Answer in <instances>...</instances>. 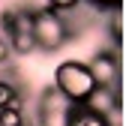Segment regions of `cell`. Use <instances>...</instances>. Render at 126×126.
Returning <instances> with one entry per match:
<instances>
[{"mask_svg": "<svg viewBox=\"0 0 126 126\" xmlns=\"http://www.w3.org/2000/svg\"><path fill=\"white\" fill-rule=\"evenodd\" d=\"M87 69L96 87H120V54L114 48H99L90 57Z\"/></svg>", "mask_w": 126, "mask_h": 126, "instance_id": "5", "label": "cell"}, {"mask_svg": "<svg viewBox=\"0 0 126 126\" xmlns=\"http://www.w3.org/2000/svg\"><path fill=\"white\" fill-rule=\"evenodd\" d=\"M78 3H81V0H45V6H48V9H54V12H63V15H66V12H72Z\"/></svg>", "mask_w": 126, "mask_h": 126, "instance_id": "11", "label": "cell"}, {"mask_svg": "<svg viewBox=\"0 0 126 126\" xmlns=\"http://www.w3.org/2000/svg\"><path fill=\"white\" fill-rule=\"evenodd\" d=\"M54 87H57L72 105H84V99L96 90L87 63H81V60H63L60 66L54 69Z\"/></svg>", "mask_w": 126, "mask_h": 126, "instance_id": "2", "label": "cell"}, {"mask_svg": "<svg viewBox=\"0 0 126 126\" xmlns=\"http://www.w3.org/2000/svg\"><path fill=\"white\" fill-rule=\"evenodd\" d=\"M9 57H12V48H9L6 36H0V63H9Z\"/></svg>", "mask_w": 126, "mask_h": 126, "instance_id": "13", "label": "cell"}, {"mask_svg": "<svg viewBox=\"0 0 126 126\" xmlns=\"http://www.w3.org/2000/svg\"><path fill=\"white\" fill-rule=\"evenodd\" d=\"M108 33H111V42H114V51L120 48V9L111 12V21H108Z\"/></svg>", "mask_w": 126, "mask_h": 126, "instance_id": "10", "label": "cell"}, {"mask_svg": "<svg viewBox=\"0 0 126 126\" xmlns=\"http://www.w3.org/2000/svg\"><path fill=\"white\" fill-rule=\"evenodd\" d=\"M81 108H87L90 114H99V117L114 120V117L120 114V87H96V90L84 99Z\"/></svg>", "mask_w": 126, "mask_h": 126, "instance_id": "6", "label": "cell"}, {"mask_svg": "<svg viewBox=\"0 0 126 126\" xmlns=\"http://www.w3.org/2000/svg\"><path fill=\"white\" fill-rule=\"evenodd\" d=\"M87 3L96 6V9H102V12H105V9H108V12H117V9L123 6V0H87Z\"/></svg>", "mask_w": 126, "mask_h": 126, "instance_id": "12", "label": "cell"}, {"mask_svg": "<svg viewBox=\"0 0 126 126\" xmlns=\"http://www.w3.org/2000/svg\"><path fill=\"white\" fill-rule=\"evenodd\" d=\"M72 102L63 96V93L51 84L39 93V102H36V123L39 126H66L72 117Z\"/></svg>", "mask_w": 126, "mask_h": 126, "instance_id": "3", "label": "cell"}, {"mask_svg": "<svg viewBox=\"0 0 126 126\" xmlns=\"http://www.w3.org/2000/svg\"><path fill=\"white\" fill-rule=\"evenodd\" d=\"M9 105H21L18 81H12V78H0V108H9Z\"/></svg>", "mask_w": 126, "mask_h": 126, "instance_id": "8", "label": "cell"}, {"mask_svg": "<svg viewBox=\"0 0 126 126\" xmlns=\"http://www.w3.org/2000/svg\"><path fill=\"white\" fill-rule=\"evenodd\" d=\"M6 42L12 54H30L36 51V42H33V6H12V21L6 30Z\"/></svg>", "mask_w": 126, "mask_h": 126, "instance_id": "4", "label": "cell"}, {"mask_svg": "<svg viewBox=\"0 0 126 126\" xmlns=\"http://www.w3.org/2000/svg\"><path fill=\"white\" fill-rule=\"evenodd\" d=\"M72 24L63 12H54L48 6L33 9V42L39 51H60L63 45L72 39Z\"/></svg>", "mask_w": 126, "mask_h": 126, "instance_id": "1", "label": "cell"}, {"mask_svg": "<svg viewBox=\"0 0 126 126\" xmlns=\"http://www.w3.org/2000/svg\"><path fill=\"white\" fill-rule=\"evenodd\" d=\"M66 126H117V123L108 120V117H99V114H90L87 108L75 105V108H72V117H69Z\"/></svg>", "mask_w": 126, "mask_h": 126, "instance_id": "7", "label": "cell"}, {"mask_svg": "<svg viewBox=\"0 0 126 126\" xmlns=\"http://www.w3.org/2000/svg\"><path fill=\"white\" fill-rule=\"evenodd\" d=\"M0 126H27V120H24V108H21V105L0 108Z\"/></svg>", "mask_w": 126, "mask_h": 126, "instance_id": "9", "label": "cell"}]
</instances>
